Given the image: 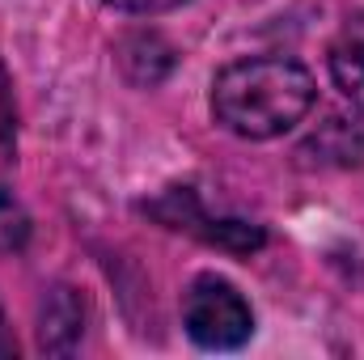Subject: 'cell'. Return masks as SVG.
Instances as JSON below:
<instances>
[{"instance_id":"cell-1","label":"cell","mask_w":364,"mask_h":360,"mask_svg":"<svg viewBox=\"0 0 364 360\" xmlns=\"http://www.w3.org/2000/svg\"><path fill=\"white\" fill-rule=\"evenodd\" d=\"M318 102V85L305 64L284 55L237 60L212 81V115L242 140H272L292 132Z\"/></svg>"},{"instance_id":"cell-2","label":"cell","mask_w":364,"mask_h":360,"mask_svg":"<svg viewBox=\"0 0 364 360\" xmlns=\"http://www.w3.org/2000/svg\"><path fill=\"white\" fill-rule=\"evenodd\" d=\"M182 327L199 348L229 352V348H242L255 335V314L229 280L199 275L182 297Z\"/></svg>"},{"instance_id":"cell-3","label":"cell","mask_w":364,"mask_h":360,"mask_svg":"<svg viewBox=\"0 0 364 360\" xmlns=\"http://www.w3.org/2000/svg\"><path fill=\"white\" fill-rule=\"evenodd\" d=\"M149 212H153V216H161L170 229L199 233L203 242H212V246H225V250H237V255H250V250H259V246L267 242L259 225H246V221H212V216H203L199 199H195L186 186L166 191L157 203H149Z\"/></svg>"},{"instance_id":"cell-4","label":"cell","mask_w":364,"mask_h":360,"mask_svg":"<svg viewBox=\"0 0 364 360\" xmlns=\"http://www.w3.org/2000/svg\"><path fill=\"white\" fill-rule=\"evenodd\" d=\"M331 77H335V90L364 119V17H352L331 43Z\"/></svg>"},{"instance_id":"cell-5","label":"cell","mask_w":364,"mask_h":360,"mask_svg":"<svg viewBox=\"0 0 364 360\" xmlns=\"http://www.w3.org/2000/svg\"><path fill=\"white\" fill-rule=\"evenodd\" d=\"M30 242V212L13 195V186L0 179V255H13Z\"/></svg>"},{"instance_id":"cell-6","label":"cell","mask_w":364,"mask_h":360,"mask_svg":"<svg viewBox=\"0 0 364 360\" xmlns=\"http://www.w3.org/2000/svg\"><path fill=\"white\" fill-rule=\"evenodd\" d=\"M68 335V344L81 335V305H77V297H73V305H68V314H60V297L51 292V301L43 305V348L51 352L55 348V335Z\"/></svg>"},{"instance_id":"cell-7","label":"cell","mask_w":364,"mask_h":360,"mask_svg":"<svg viewBox=\"0 0 364 360\" xmlns=\"http://www.w3.org/2000/svg\"><path fill=\"white\" fill-rule=\"evenodd\" d=\"M17 140V102H13V81L0 60V149H13Z\"/></svg>"},{"instance_id":"cell-8","label":"cell","mask_w":364,"mask_h":360,"mask_svg":"<svg viewBox=\"0 0 364 360\" xmlns=\"http://www.w3.org/2000/svg\"><path fill=\"white\" fill-rule=\"evenodd\" d=\"M110 9H123V13H166V9H178L186 0H106Z\"/></svg>"},{"instance_id":"cell-9","label":"cell","mask_w":364,"mask_h":360,"mask_svg":"<svg viewBox=\"0 0 364 360\" xmlns=\"http://www.w3.org/2000/svg\"><path fill=\"white\" fill-rule=\"evenodd\" d=\"M17 352V339H13V327L4 318V305H0V356H13Z\"/></svg>"}]
</instances>
